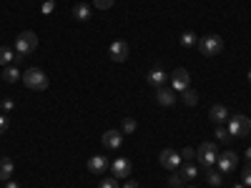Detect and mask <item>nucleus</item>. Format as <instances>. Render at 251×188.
<instances>
[{
	"mask_svg": "<svg viewBox=\"0 0 251 188\" xmlns=\"http://www.w3.org/2000/svg\"><path fill=\"white\" fill-rule=\"evenodd\" d=\"M146 83L153 86V88H161V86H166V73L161 68H153V70L146 73Z\"/></svg>",
	"mask_w": 251,
	"mask_h": 188,
	"instance_id": "nucleus-13",
	"label": "nucleus"
},
{
	"mask_svg": "<svg viewBox=\"0 0 251 188\" xmlns=\"http://www.w3.org/2000/svg\"><path fill=\"white\" fill-rule=\"evenodd\" d=\"M93 5H96L98 10H108V8L113 5V0H93Z\"/></svg>",
	"mask_w": 251,
	"mask_h": 188,
	"instance_id": "nucleus-28",
	"label": "nucleus"
},
{
	"mask_svg": "<svg viewBox=\"0 0 251 188\" xmlns=\"http://www.w3.org/2000/svg\"><path fill=\"white\" fill-rule=\"evenodd\" d=\"M40 10H43V15H48V13H53L55 10V0H46L43 5H40Z\"/></svg>",
	"mask_w": 251,
	"mask_h": 188,
	"instance_id": "nucleus-29",
	"label": "nucleus"
},
{
	"mask_svg": "<svg viewBox=\"0 0 251 188\" xmlns=\"http://www.w3.org/2000/svg\"><path fill=\"white\" fill-rule=\"evenodd\" d=\"M108 55L116 63H126L128 60V43H126V40H113L111 48H108Z\"/></svg>",
	"mask_w": 251,
	"mask_h": 188,
	"instance_id": "nucleus-8",
	"label": "nucleus"
},
{
	"mask_svg": "<svg viewBox=\"0 0 251 188\" xmlns=\"http://www.w3.org/2000/svg\"><path fill=\"white\" fill-rule=\"evenodd\" d=\"M234 188H246V186H244V183H236V186H234Z\"/></svg>",
	"mask_w": 251,
	"mask_h": 188,
	"instance_id": "nucleus-37",
	"label": "nucleus"
},
{
	"mask_svg": "<svg viewBox=\"0 0 251 188\" xmlns=\"http://www.w3.org/2000/svg\"><path fill=\"white\" fill-rule=\"evenodd\" d=\"M199 50H201V55H206V58H214V55H219V53L224 50V40H221L219 35H203V38L199 40Z\"/></svg>",
	"mask_w": 251,
	"mask_h": 188,
	"instance_id": "nucleus-4",
	"label": "nucleus"
},
{
	"mask_svg": "<svg viewBox=\"0 0 251 188\" xmlns=\"http://www.w3.org/2000/svg\"><path fill=\"white\" fill-rule=\"evenodd\" d=\"M216 138L221 141V143H226L228 138H231V136H228V131L224 128V125H219V128H216Z\"/></svg>",
	"mask_w": 251,
	"mask_h": 188,
	"instance_id": "nucleus-27",
	"label": "nucleus"
},
{
	"mask_svg": "<svg viewBox=\"0 0 251 188\" xmlns=\"http://www.w3.org/2000/svg\"><path fill=\"white\" fill-rule=\"evenodd\" d=\"M221 176H224L221 171H208V173H206V181L211 183V186H221V181H224Z\"/></svg>",
	"mask_w": 251,
	"mask_h": 188,
	"instance_id": "nucleus-23",
	"label": "nucleus"
},
{
	"mask_svg": "<svg viewBox=\"0 0 251 188\" xmlns=\"http://www.w3.org/2000/svg\"><path fill=\"white\" fill-rule=\"evenodd\" d=\"M73 18H75V20H88V18H91V8H88L86 3H78V5L73 8Z\"/></svg>",
	"mask_w": 251,
	"mask_h": 188,
	"instance_id": "nucleus-18",
	"label": "nucleus"
},
{
	"mask_svg": "<svg viewBox=\"0 0 251 188\" xmlns=\"http://www.w3.org/2000/svg\"><path fill=\"white\" fill-rule=\"evenodd\" d=\"M188 188H196V186H188Z\"/></svg>",
	"mask_w": 251,
	"mask_h": 188,
	"instance_id": "nucleus-39",
	"label": "nucleus"
},
{
	"mask_svg": "<svg viewBox=\"0 0 251 188\" xmlns=\"http://www.w3.org/2000/svg\"><path fill=\"white\" fill-rule=\"evenodd\" d=\"M208 118H211L216 125H224V123L228 120V111H226V106H221V103L211 106V111H208Z\"/></svg>",
	"mask_w": 251,
	"mask_h": 188,
	"instance_id": "nucleus-12",
	"label": "nucleus"
},
{
	"mask_svg": "<svg viewBox=\"0 0 251 188\" xmlns=\"http://www.w3.org/2000/svg\"><path fill=\"white\" fill-rule=\"evenodd\" d=\"M246 161L251 163V148H246Z\"/></svg>",
	"mask_w": 251,
	"mask_h": 188,
	"instance_id": "nucleus-36",
	"label": "nucleus"
},
{
	"mask_svg": "<svg viewBox=\"0 0 251 188\" xmlns=\"http://www.w3.org/2000/svg\"><path fill=\"white\" fill-rule=\"evenodd\" d=\"M121 143H123V133L121 131H106V133H103V145H106V148L118 151Z\"/></svg>",
	"mask_w": 251,
	"mask_h": 188,
	"instance_id": "nucleus-11",
	"label": "nucleus"
},
{
	"mask_svg": "<svg viewBox=\"0 0 251 188\" xmlns=\"http://www.w3.org/2000/svg\"><path fill=\"white\" fill-rule=\"evenodd\" d=\"M196 158H199V163L203 165V168H211V165L216 163V158H219V148H216V143L203 141V143L199 145V151H196Z\"/></svg>",
	"mask_w": 251,
	"mask_h": 188,
	"instance_id": "nucleus-2",
	"label": "nucleus"
},
{
	"mask_svg": "<svg viewBox=\"0 0 251 188\" xmlns=\"http://www.w3.org/2000/svg\"><path fill=\"white\" fill-rule=\"evenodd\" d=\"M241 183H244L246 188L251 186V163H249V165H246V168L241 171Z\"/></svg>",
	"mask_w": 251,
	"mask_h": 188,
	"instance_id": "nucleus-26",
	"label": "nucleus"
},
{
	"mask_svg": "<svg viewBox=\"0 0 251 188\" xmlns=\"http://www.w3.org/2000/svg\"><path fill=\"white\" fill-rule=\"evenodd\" d=\"M5 131H8V118L0 116V133H5Z\"/></svg>",
	"mask_w": 251,
	"mask_h": 188,
	"instance_id": "nucleus-33",
	"label": "nucleus"
},
{
	"mask_svg": "<svg viewBox=\"0 0 251 188\" xmlns=\"http://www.w3.org/2000/svg\"><path fill=\"white\" fill-rule=\"evenodd\" d=\"M111 173L113 178H128L131 176V161L128 158H116L111 165Z\"/></svg>",
	"mask_w": 251,
	"mask_h": 188,
	"instance_id": "nucleus-10",
	"label": "nucleus"
},
{
	"mask_svg": "<svg viewBox=\"0 0 251 188\" xmlns=\"http://www.w3.org/2000/svg\"><path fill=\"white\" fill-rule=\"evenodd\" d=\"M98 188H118V178H113V176H108V178H103Z\"/></svg>",
	"mask_w": 251,
	"mask_h": 188,
	"instance_id": "nucleus-25",
	"label": "nucleus"
},
{
	"mask_svg": "<svg viewBox=\"0 0 251 188\" xmlns=\"http://www.w3.org/2000/svg\"><path fill=\"white\" fill-rule=\"evenodd\" d=\"M13 171H15V163H13L8 156H5V158H0V181H10Z\"/></svg>",
	"mask_w": 251,
	"mask_h": 188,
	"instance_id": "nucleus-16",
	"label": "nucleus"
},
{
	"mask_svg": "<svg viewBox=\"0 0 251 188\" xmlns=\"http://www.w3.org/2000/svg\"><path fill=\"white\" fill-rule=\"evenodd\" d=\"M181 158H186V163H188L191 158H196V151H194V148H183V151H181Z\"/></svg>",
	"mask_w": 251,
	"mask_h": 188,
	"instance_id": "nucleus-30",
	"label": "nucleus"
},
{
	"mask_svg": "<svg viewBox=\"0 0 251 188\" xmlns=\"http://www.w3.org/2000/svg\"><path fill=\"white\" fill-rule=\"evenodd\" d=\"M38 48V35L33 33V30H25V33H20L18 38H15V53L18 55H28V53H33Z\"/></svg>",
	"mask_w": 251,
	"mask_h": 188,
	"instance_id": "nucleus-5",
	"label": "nucleus"
},
{
	"mask_svg": "<svg viewBox=\"0 0 251 188\" xmlns=\"http://www.w3.org/2000/svg\"><path fill=\"white\" fill-rule=\"evenodd\" d=\"M156 100L161 103V106H174V103H176V93L161 86V88H156Z\"/></svg>",
	"mask_w": 251,
	"mask_h": 188,
	"instance_id": "nucleus-15",
	"label": "nucleus"
},
{
	"mask_svg": "<svg viewBox=\"0 0 251 188\" xmlns=\"http://www.w3.org/2000/svg\"><path fill=\"white\" fill-rule=\"evenodd\" d=\"M121 188H141V186H138L136 181H128V178H126V183H123Z\"/></svg>",
	"mask_w": 251,
	"mask_h": 188,
	"instance_id": "nucleus-34",
	"label": "nucleus"
},
{
	"mask_svg": "<svg viewBox=\"0 0 251 188\" xmlns=\"http://www.w3.org/2000/svg\"><path fill=\"white\" fill-rule=\"evenodd\" d=\"M228 136L231 138H244V136H251V120L246 116H231L228 118Z\"/></svg>",
	"mask_w": 251,
	"mask_h": 188,
	"instance_id": "nucleus-3",
	"label": "nucleus"
},
{
	"mask_svg": "<svg viewBox=\"0 0 251 188\" xmlns=\"http://www.w3.org/2000/svg\"><path fill=\"white\" fill-rule=\"evenodd\" d=\"M249 80H251V70H249Z\"/></svg>",
	"mask_w": 251,
	"mask_h": 188,
	"instance_id": "nucleus-38",
	"label": "nucleus"
},
{
	"mask_svg": "<svg viewBox=\"0 0 251 188\" xmlns=\"http://www.w3.org/2000/svg\"><path fill=\"white\" fill-rule=\"evenodd\" d=\"M199 176V168L196 165H191V163H186V168L181 171V178H186V181H194Z\"/></svg>",
	"mask_w": 251,
	"mask_h": 188,
	"instance_id": "nucleus-21",
	"label": "nucleus"
},
{
	"mask_svg": "<svg viewBox=\"0 0 251 188\" xmlns=\"http://www.w3.org/2000/svg\"><path fill=\"white\" fill-rule=\"evenodd\" d=\"M121 128H123V133H133V131H136V120H133V118H123Z\"/></svg>",
	"mask_w": 251,
	"mask_h": 188,
	"instance_id": "nucleus-24",
	"label": "nucleus"
},
{
	"mask_svg": "<svg viewBox=\"0 0 251 188\" xmlns=\"http://www.w3.org/2000/svg\"><path fill=\"white\" fill-rule=\"evenodd\" d=\"M188 80H191V75H188V70H183V68H176V70L171 73L174 91H178V93H183V91L188 88Z\"/></svg>",
	"mask_w": 251,
	"mask_h": 188,
	"instance_id": "nucleus-9",
	"label": "nucleus"
},
{
	"mask_svg": "<svg viewBox=\"0 0 251 188\" xmlns=\"http://www.w3.org/2000/svg\"><path fill=\"white\" fill-rule=\"evenodd\" d=\"M216 163H219V171L221 173H231L236 168V163H239V156L234 151H224V153H219Z\"/></svg>",
	"mask_w": 251,
	"mask_h": 188,
	"instance_id": "nucleus-7",
	"label": "nucleus"
},
{
	"mask_svg": "<svg viewBox=\"0 0 251 188\" xmlns=\"http://www.w3.org/2000/svg\"><path fill=\"white\" fill-rule=\"evenodd\" d=\"M181 181H183V178H181V173H176V176H171V181H169V183H171V188H181Z\"/></svg>",
	"mask_w": 251,
	"mask_h": 188,
	"instance_id": "nucleus-32",
	"label": "nucleus"
},
{
	"mask_svg": "<svg viewBox=\"0 0 251 188\" xmlns=\"http://www.w3.org/2000/svg\"><path fill=\"white\" fill-rule=\"evenodd\" d=\"M196 43H199V40H196V35H194L191 30H186V33L181 35V46H183V48H191V46H196Z\"/></svg>",
	"mask_w": 251,
	"mask_h": 188,
	"instance_id": "nucleus-22",
	"label": "nucleus"
},
{
	"mask_svg": "<svg viewBox=\"0 0 251 188\" xmlns=\"http://www.w3.org/2000/svg\"><path fill=\"white\" fill-rule=\"evenodd\" d=\"M13 106H15V103H13L10 98H5L3 103H0V108H3V113H10V111H13Z\"/></svg>",
	"mask_w": 251,
	"mask_h": 188,
	"instance_id": "nucleus-31",
	"label": "nucleus"
},
{
	"mask_svg": "<svg viewBox=\"0 0 251 188\" xmlns=\"http://www.w3.org/2000/svg\"><path fill=\"white\" fill-rule=\"evenodd\" d=\"M181 95H183V100H186V106H196V103H199V93L191 91V88H186Z\"/></svg>",
	"mask_w": 251,
	"mask_h": 188,
	"instance_id": "nucleus-20",
	"label": "nucleus"
},
{
	"mask_svg": "<svg viewBox=\"0 0 251 188\" xmlns=\"http://www.w3.org/2000/svg\"><path fill=\"white\" fill-rule=\"evenodd\" d=\"M15 58H18V55H15L10 48H0V66H3V68L10 66V63H15Z\"/></svg>",
	"mask_w": 251,
	"mask_h": 188,
	"instance_id": "nucleus-19",
	"label": "nucleus"
},
{
	"mask_svg": "<svg viewBox=\"0 0 251 188\" xmlns=\"http://www.w3.org/2000/svg\"><path fill=\"white\" fill-rule=\"evenodd\" d=\"M5 188H20V186H18L15 181H5Z\"/></svg>",
	"mask_w": 251,
	"mask_h": 188,
	"instance_id": "nucleus-35",
	"label": "nucleus"
},
{
	"mask_svg": "<svg viewBox=\"0 0 251 188\" xmlns=\"http://www.w3.org/2000/svg\"><path fill=\"white\" fill-rule=\"evenodd\" d=\"M23 78V73H20L15 66H5V70H3V80L5 83H15V80H20Z\"/></svg>",
	"mask_w": 251,
	"mask_h": 188,
	"instance_id": "nucleus-17",
	"label": "nucleus"
},
{
	"mask_svg": "<svg viewBox=\"0 0 251 188\" xmlns=\"http://www.w3.org/2000/svg\"><path fill=\"white\" fill-rule=\"evenodd\" d=\"M181 153H176L174 148H166V151H161V156H158V163L163 165V168H169V171H176L178 165H181Z\"/></svg>",
	"mask_w": 251,
	"mask_h": 188,
	"instance_id": "nucleus-6",
	"label": "nucleus"
},
{
	"mask_svg": "<svg viewBox=\"0 0 251 188\" xmlns=\"http://www.w3.org/2000/svg\"><path fill=\"white\" fill-rule=\"evenodd\" d=\"M106 156H91L88 158V171L91 173H96V176H100V173H106Z\"/></svg>",
	"mask_w": 251,
	"mask_h": 188,
	"instance_id": "nucleus-14",
	"label": "nucleus"
},
{
	"mask_svg": "<svg viewBox=\"0 0 251 188\" xmlns=\"http://www.w3.org/2000/svg\"><path fill=\"white\" fill-rule=\"evenodd\" d=\"M25 83V88H30V91H46L48 88V75L40 70V68H25V73H23V78H20Z\"/></svg>",
	"mask_w": 251,
	"mask_h": 188,
	"instance_id": "nucleus-1",
	"label": "nucleus"
}]
</instances>
